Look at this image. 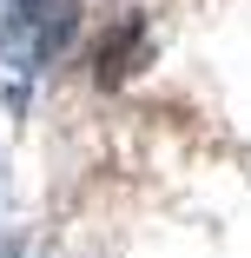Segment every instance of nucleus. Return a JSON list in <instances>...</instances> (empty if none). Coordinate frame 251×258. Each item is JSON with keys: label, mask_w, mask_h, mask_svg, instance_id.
Masks as SVG:
<instances>
[{"label": "nucleus", "mask_w": 251, "mask_h": 258, "mask_svg": "<svg viewBox=\"0 0 251 258\" xmlns=\"http://www.w3.org/2000/svg\"><path fill=\"white\" fill-rule=\"evenodd\" d=\"M145 60H152V20L139 7H126V14L106 20V33L93 46V86H126Z\"/></svg>", "instance_id": "nucleus-1"}, {"label": "nucleus", "mask_w": 251, "mask_h": 258, "mask_svg": "<svg viewBox=\"0 0 251 258\" xmlns=\"http://www.w3.org/2000/svg\"><path fill=\"white\" fill-rule=\"evenodd\" d=\"M53 0H7V20H40Z\"/></svg>", "instance_id": "nucleus-2"}]
</instances>
